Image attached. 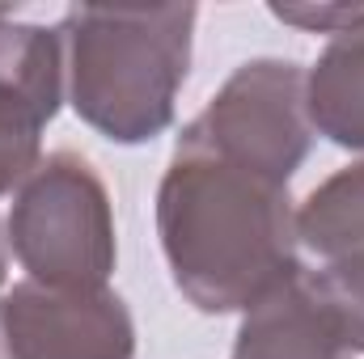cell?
<instances>
[{"mask_svg": "<svg viewBox=\"0 0 364 359\" xmlns=\"http://www.w3.org/2000/svg\"><path fill=\"white\" fill-rule=\"evenodd\" d=\"M157 237L174 287L199 313H246L301 267L288 186L174 144L157 190Z\"/></svg>", "mask_w": 364, "mask_h": 359, "instance_id": "obj_1", "label": "cell"}, {"mask_svg": "<svg viewBox=\"0 0 364 359\" xmlns=\"http://www.w3.org/2000/svg\"><path fill=\"white\" fill-rule=\"evenodd\" d=\"M195 4H77L64 13V89L110 144H149L174 123L191 68Z\"/></svg>", "mask_w": 364, "mask_h": 359, "instance_id": "obj_2", "label": "cell"}, {"mask_svg": "<svg viewBox=\"0 0 364 359\" xmlns=\"http://www.w3.org/2000/svg\"><path fill=\"white\" fill-rule=\"evenodd\" d=\"M4 241L30 283L55 292H97L114 275L110 190L81 153L43 157L13 190Z\"/></svg>", "mask_w": 364, "mask_h": 359, "instance_id": "obj_3", "label": "cell"}, {"mask_svg": "<svg viewBox=\"0 0 364 359\" xmlns=\"http://www.w3.org/2000/svg\"><path fill=\"white\" fill-rule=\"evenodd\" d=\"M178 144L288 186L314 144L305 110V68L296 60L272 55L242 64L182 127Z\"/></svg>", "mask_w": 364, "mask_h": 359, "instance_id": "obj_4", "label": "cell"}, {"mask_svg": "<svg viewBox=\"0 0 364 359\" xmlns=\"http://www.w3.org/2000/svg\"><path fill=\"white\" fill-rule=\"evenodd\" d=\"M0 317L13 359H136V321L114 287L55 292L21 279Z\"/></svg>", "mask_w": 364, "mask_h": 359, "instance_id": "obj_5", "label": "cell"}, {"mask_svg": "<svg viewBox=\"0 0 364 359\" xmlns=\"http://www.w3.org/2000/svg\"><path fill=\"white\" fill-rule=\"evenodd\" d=\"M64 97L60 30L17 21L13 9L0 4V199L43 161V131Z\"/></svg>", "mask_w": 364, "mask_h": 359, "instance_id": "obj_6", "label": "cell"}, {"mask_svg": "<svg viewBox=\"0 0 364 359\" xmlns=\"http://www.w3.org/2000/svg\"><path fill=\"white\" fill-rule=\"evenodd\" d=\"M233 359H352L309 279V267H296L242 313Z\"/></svg>", "mask_w": 364, "mask_h": 359, "instance_id": "obj_7", "label": "cell"}, {"mask_svg": "<svg viewBox=\"0 0 364 359\" xmlns=\"http://www.w3.org/2000/svg\"><path fill=\"white\" fill-rule=\"evenodd\" d=\"M305 110L314 136L364 153V26L335 34L318 64L305 68Z\"/></svg>", "mask_w": 364, "mask_h": 359, "instance_id": "obj_8", "label": "cell"}, {"mask_svg": "<svg viewBox=\"0 0 364 359\" xmlns=\"http://www.w3.org/2000/svg\"><path fill=\"white\" fill-rule=\"evenodd\" d=\"M296 241L318 263L364 254V161L335 170L296 207Z\"/></svg>", "mask_w": 364, "mask_h": 359, "instance_id": "obj_9", "label": "cell"}, {"mask_svg": "<svg viewBox=\"0 0 364 359\" xmlns=\"http://www.w3.org/2000/svg\"><path fill=\"white\" fill-rule=\"evenodd\" d=\"M331 321L339 326L343 343L352 355L364 351V254L339 258V263H322L318 270H309Z\"/></svg>", "mask_w": 364, "mask_h": 359, "instance_id": "obj_10", "label": "cell"}, {"mask_svg": "<svg viewBox=\"0 0 364 359\" xmlns=\"http://www.w3.org/2000/svg\"><path fill=\"white\" fill-rule=\"evenodd\" d=\"M272 13L288 26H301L309 34H343L364 26V4H272Z\"/></svg>", "mask_w": 364, "mask_h": 359, "instance_id": "obj_11", "label": "cell"}, {"mask_svg": "<svg viewBox=\"0 0 364 359\" xmlns=\"http://www.w3.org/2000/svg\"><path fill=\"white\" fill-rule=\"evenodd\" d=\"M4 279H9V241H4V228H0V292H4Z\"/></svg>", "mask_w": 364, "mask_h": 359, "instance_id": "obj_12", "label": "cell"}, {"mask_svg": "<svg viewBox=\"0 0 364 359\" xmlns=\"http://www.w3.org/2000/svg\"><path fill=\"white\" fill-rule=\"evenodd\" d=\"M0 359H13L9 355V338H4V317H0Z\"/></svg>", "mask_w": 364, "mask_h": 359, "instance_id": "obj_13", "label": "cell"}]
</instances>
